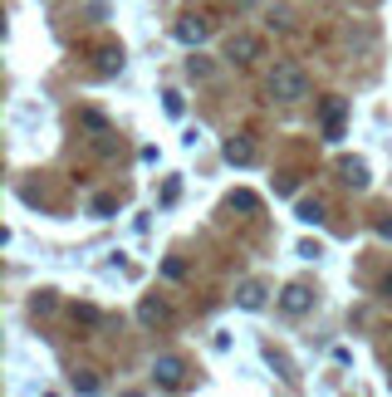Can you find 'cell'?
<instances>
[{
  "label": "cell",
  "instance_id": "cell-7",
  "mask_svg": "<svg viewBox=\"0 0 392 397\" xmlns=\"http://www.w3.org/2000/svg\"><path fill=\"white\" fill-rule=\"evenodd\" d=\"M226 162H236V167H250V162H255V147H250L245 138H231V142H226Z\"/></svg>",
  "mask_w": 392,
  "mask_h": 397
},
{
  "label": "cell",
  "instance_id": "cell-14",
  "mask_svg": "<svg viewBox=\"0 0 392 397\" xmlns=\"http://www.w3.org/2000/svg\"><path fill=\"white\" fill-rule=\"evenodd\" d=\"M236 6H241V10H250V6H255V0H236Z\"/></svg>",
  "mask_w": 392,
  "mask_h": 397
},
{
  "label": "cell",
  "instance_id": "cell-3",
  "mask_svg": "<svg viewBox=\"0 0 392 397\" xmlns=\"http://www.w3.org/2000/svg\"><path fill=\"white\" fill-rule=\"evenodd\" d=\"M260 35H231L226 39V59H236V64H250V59H260Z\"/></svg>",
  "mask_w": 392,
  "mask_h": 397
},
{
  "label": "cell",
  "instance_id": "cell-10",
  "mask_svg": "<svg viewBox=\"0 0 392 397\" xmlns=\"http://www.w3.org/2000/svg\"><path fill=\"white\" fill-rule=\"evenodd\" d=\"M339 123H344V98H333V103L324 108V128H328V138H339Z\"/></svg>",
  "mask_w": 392,
  "mask_h": 397
},
{
  "label": "cell",
  "instance_id": "cell-11",
  "mask_svg": "<svg viewBox=\"0 0 392 397\" xmlns=\"http://www.w3.org/2000/svg\"><path fill=\"white\" fill-rule=\"evenodd\" d=\"M299 221L304 225H319L324 221V201H299Z\"/></svg>",
  "mask_w": 392,
  "mask_h": 397
},
{
  "label": "cell",
  "instance_id": "cell-5",
  "mask_svg": "<svg viewBox=\"0 0 392 397\" xmlns=\"http://www.w3.org/2000/svg\"><path fill=\"white\" fill-rule=\"evenodd\" d=\"M138 319L152 324V329H157V324H172V304H162V299H142V304H138Z\"/></svg>",
  "mask_w": 392,
  "mask_h": 397
},
{
  "label": "cell",
  "instance_id": "cell-8",
  "mask_svg": "<svg viewBox=\"0 0 392 397\" xmlns=\"http://www.w3.org/2000/svg\"><path fill=\"white\" fill-rule=\"evenodd\" d=\"M339 172H344L348 187H368V167H363L358 157H344V162H339Z\"/></svg>",
  "mask_w": 392,
  "mask_h": 397
},
{
  "label": "cell",
  "instance_id": "cell-6",
  "mask_svg": "<svg viewBox=\"0 0 392 397\" xmlns=\"http://www.w3.org/2000/svg\"><path fill=\"white\" fill-rule=\"evenodd\" d=\"M265 295H270V290L260 285V279H245V285L236 290V304H241V309H265Z\"/></svg>",
  "mask_w": 392,
  "mask_h": 397
},
{
  "label": "cell",
  "instance_id": "cell-15",
  "mask_svg": "<svg viewBox=\"0 0 392 397\" xmlns=\"http://www.w3.org/2000/svg\"><path fill=\"white\" fill-rule=\"evenodd\" d=\"M387 387H392V373H387Z\"/></svg>",
  "mask_w": 392,
  "mask_h": 397
},
{
  "label": "cell",
  "instance_id": "cell-1",
  "mask_svg": "<svg viewBox=\"0 0 392 397\" xmlns=\"http://www.w3.org/2000/svg\"><path fill=\"white\" fill-rule=\"evenodd\" d=\"M270 93H274L279 103H299V98H309V74H304L295 59L274 64V74H270Z\"/></svg>",
  "mask_w": 392,
  "mask_h": 397
},
{
  "label": "cell",
  "instance_id": "cell-12",
  "mask_svg": "<svg viewBox=\"0 0 392 397\" xmlns=\"http://www.w3.org/2000/svg\"><path fill=\"white\" fill-rule=\"evenodd\" d=\"M187 74H192V79H206V74H211V64L201 59V54H192V59H187Z\"/></svg>",
  "mask_w": 392,
  "mask_h": 397
},
{
  "label": "cell",
  "instance_id": "cell-2",
  "mask_svg": "<svg viewBox=\"0 0 392 397\" xmlns=\"http://www.w3.org/2000/svg\"><path fill=\"white\" fill-rule=\"evenodd\" d=\"M182 378H187V363H182L177 353H162V358L152 363V382H157V387H182Z\"/></svg>",
  "mask_w": 392,
  "mask_h": 397
},
{
  "label": "cell",
  "instance_id": "cell-4",
  "mask_svg": "<svg viewBox=\"0 0 392 397\" xmlns=\"http://www.w3.org/2000/svg\"><path fill=\"white\" fill-rule=\"evenodd\" d=\"M309 304H314V295L304 285H290L285 295H279V309H285V314H309Z\"/></svg>",
  "mask_w": 392,
  "mask_h": 397
},
{
  "label": "cell",
  "instance_id": "cell-9",
  "mask_svg": "<svg viewBox=\"0 0 392 397\" xmlns=\"http://www.w3.org/2000/svg\"><path fill=\"white\" fill-rule=\"evenodd\" d=\"M177 39H182V44H201V39H206V25H201V20H182V25H177Z\"/></svg>",
  "mask_w": 392,
  "mask_h": 397
},
{
  "label": "cell",
  "instance_id": "cell-13",
  "mask_svg": "<svg viewBox=\"0 0 392 397\" xmlns=\"http://www.w3.org/2000/svg\"><path fill=\"white\" fill-rule=\"evenodd\" d=\"M377 236H382V241H392V216H387V221H377Z\"/></svg>",
  "mask_w": 392,
  "mask_h": 397
}]
</instances>
